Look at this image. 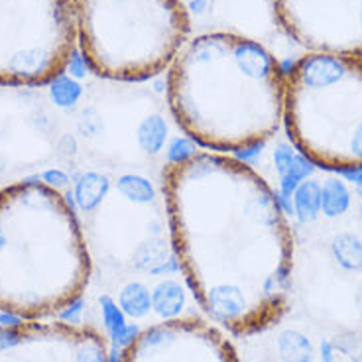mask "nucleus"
<instances>
[{
  "label": "nucleus",
  "mask_w": 362,
  "mask_h": 362,
  "mask_svg": "<svg viewBox=\"0 0 362 362\" xmlns=\"http://www.w3.org/2000/svg\"><path fill=\"white\" fill-rule=\"evenodd\" d=\"M177 262L211 323L252 337L288 311L293 235L276 191L243 160L193 152L163 170Z\"/></svg>",
  "instance_id": "1"
},
{
  "label": "nucleus",
  "mask_w": 362,
  "mask_h": 362,
  "mask_svg": "<svg viewBox=\"0 0 362 362\" xmlns=\"http://www.w3.org/2000/svg\"><path fill=\"white\" fill-rule=\"evenodd\" d=\"M286 73L252 37L211 32L187 40L168 71V100L193 142L246 152L264 144L284 120Z\"/></svg>",
  "instance_id": "2"
},
{
  "label": "nucleus",
  "mask_w": 362,
  "mask_h": 362,
  "mask_svg": "<svg viewBox=\"0 0 362 362\" xmlns=\"http://www.w3.org/2000/svg\"><path fill=\"white\" fill-rule=\"evenodd\" d=\"M90 254L75 209L44 181L0 189V313L45 319L77 305Z\"/></svg>",
  "instance_id": "3"
},
{
  "label": "nucleus",
  "mask_w": 362,
  "mask_h": 362,
  "mask_svg": "<svg viewBox=\"0 0 362 362\" xmlns=\"http://www.w3.org/2000/svg\"><path fill=\"white\" fill-rule=\"evenodd\" d=\"M284 122L298 152L323 170H362V55L308 54L286 73Z\"/></svg>",
  "instance_id": "4"
},
{
  "label": "nucleus",
  "mask_w": 362,
  "mask_h": 362,
  "mask_svg": "<svg viewBox=\"0 0 362 362\" xmlns=\"http://www.w3.org/2000/svg\"><path fill=\"white\" fill-rule=\"evenodd\" d=\"M71 8L85 64L112 81L160 75L191 32L181 0H71Z\"/></svg>",
  "instance_id": "5"
},
{
  "label": "nucleus",
  "mask_w": 362,
  "mask_h": 362,
  "mask_svg": "<svg viewBox=\"0 0 362 362\" xmlns=\"http://www.w3.org/2000/svg\"><path fill=\"white\" fill-rule=\"evenodd\" d=\"M75 49L71 0H0V87L49 85Z\"/></svg>",
  "instance_id": "6"
},
{
  "label": "nucleus",
  "mask_w": 362,
  "mask_h": 362,
  "mask_svg": "<svg viewBox=\"0 0 362 362\" xmlns=\"http://www.w3.org/2000/svg\"><path fill=\"white\" fill-rule=\"evenodd\" d=\"M0 362H112L107 337L69 321L0 323Z\"/></svg>",
  "instance_id": "7"
},
{
  "label": "nucleus",
  "mask_w": 362,
  "mask_h": 362,
  "mask_svg": "<svg viewBox=\"0 0 362 362\" xmlns=\"http://www.w3.org/2000/svg\"><path fill=\"white\" fill-rule=\"evenodd\" d=\"M274 14L309 54L362 55V0H274Z\"/></svg>",
  "instance_id": "8"
},
{
  "label": "nucleus",
  "mask_w": 362,
  "mask_h": 362,
  "mask_svg": "<svg viewBox=\"0 0 362 362\" xmlns=\"http://www.w3.org/2000/svg\"><path fill=\"white\" fill-rule=\"evenodd\" d=\"M118 362H240L235 344L199 317H172L138 331Z\"/></svg>",
  "instance_id": "9"
},
{
  "label": "nucleus",
  "mask_w": 362,
  "mask_h": 362,
  "mask_svg": "<svg viewBox=\"0 0 362 362\" xmlns=\"http://www.w3.org/2000/svg\"><path fill=\"white\" fill-rule=\"evenodd\" d=\"M274 162H276V170L280 173L281 193L284 197H291L301 180L311 173L309 160L301 154H296L288 146H280L274 154Z\"/></svg>",
  "instance_id": "10"
},
{
  "label": "nucleus",
  "mask_w": 362,
  "mask_h": 362,
  "mask_svg": "<svg viewBox=\"0 0 362 362\" xmlns=\"http://www.w3.org/2000/svg\"><path fill=\"white\" fill-rule=\"evenodd\" d=\"M110 181L107 175L97 172L83 173L77 185H75V201L79 203L83 211H93L99 207V203L109 193Z\"/></svg>",
  "instance_id": "11"
},
{
  "label": "nucleus",
  "mask_w": 362,
  "mask_h": 362,
  "mask_svg": "<svg viewBox=\"0 0 362 362\" xmlns=\"http://www.w3.org/2000/svg\"><path fill=\"white\" fill-rule=\"evenodd\" d=\"M293 209L301 223H309L321 211V185L315 181H301L293 191Z\"/></svg>",
  "instance_id": "12"
},
{
  "label": "nucleus",
  "mask_w": 362,
  "mask_h": 362,
  "mask_svg": "<svg viewBox=\"0 0 362 362\" xmlns=\"http://www.w3.org/2000/svg\"><path fill=\"white\" fill-rule=\"evenodd\" d=\"M165 138H168V124L160 115H152V117L144 118L140 122V127L136 130V140L140 148L144 150L146 154L154 156L165 144Z\"/></svg>",
  "instance_id": "13"
},
{
  "label": "nucleus",
  "mask_w": 362,
  "mask_h": 362,
  "mask_svg": "<svg viewBox=\"0 0 362 362\" xmlns=\"http://www.w3.org/2000/svg\"><path fill=\"white\" fill-rule=\"evenodd\" d=\"M351 205V193L346 189L343 181L327 180L321 187V211L327 217H339Z\"/></svg>",
  "instance_id": "14"
},
{
  "label": "nucleus",
  "mask_w": 362,
  "mask_h": 362,
  "mask_svg": "<svg viewBox=\"0 0 362 362\" xmlns=\"http://www.w3.org/2000/svg\"><path fill=\"white\" fill-rule=\"evenodd\" d=\"M333 252L346 270L362 268V240L354 235H339L333 240Z\"/></svg>",
  "instance_id": "15"
},
{
  "label": "nucleus",
  "mask_w": 362,
  "mask_h": 362,
  "mask_svg": "<svg viewBox=\"0 0 362 362\" xmlns=\"http://www.w3.org/2000/svg\"><path fill=\"white\" fill-rule=\"evenodd\" d=\"M81 85L73 79L71 75H57L54 81L49 83V95H52V99L57 107H73L77 100L81 99Z\"/></svg>",
  "instance_id": "16"
},
{
  "label": "nucleus",
  "mask_w": 362,
  "mask_h": 362,
  "mask_svg": "<svg viewBox=\"0 0 362 362\" xmlns=\"http://www.w3.org/2000/svg\"><path fill=\"white\" fill-rule=\"evenodd\" d=\"M117 187L128 201H134V203H150L154 199V187L142 175H134V173L122 175L118 180Z\"/></svg>",
  "instance_id": "17"
},
{
  "label": "nucleus",
  "mask_w": 362,
  "mask_h": 362,
  "mask_svg": "<svg viewBox=\"0 0 362 362\" xmlns=\"http://www.w3.org/2000/svg\"><path fill=\"white\" fill-rule=\"evenodd\" d=\"M120 303H122V308H124L127 313L140 317L144 315L146 311L150 309V293L146 291L144 286L130 284L120 293Z\"/></svg>",
  "instance_id": "18"
},
{
  "label": "nucleus",
  "mask_w": 362,
  "mask_h": 362,
  "mask_svg": "<svg viewBox=\"0 0 362 362\" xmlns=\"http://www.w3.org/2000/svg\"><path fill=\"white\" fill-rule=\"evenodd\" d=\"M154 303L162 315H172L183 303V291L175 281H165L156 290Z\"/></svg>",
  "instance_id": "19"
},
{
  "label": "nucleus",
  "mask_w": 362,
  "mask_h": 362,
  "mask_svg": "<svg viewBox=\"0 0 362 362\" xmlns=\"http://www.w3.org/2000/svg\"><path fill=\"white\" fill-rule=\"evenodd\" d=\"M65 71L71 73V77H83V75H85V71H87V64H85V59H83V55L79 49L73 52L71 59H69Z\"/></svg>",
  "instance_id": "20"
},
{
  "label": "nucleus",
  "mask_w": 362,
  "mask_h": 362,
  "mask_svg": "<svg viewBox=\"0 0 362 362\" xmlns=\"http://www.w3.org/2000/svg\"><path fill=\"white\" fill-rule=\"evenodd\" d=\"M40 180L44 181V183H47V185H52V187H55V189H59V187H64V185H67V175H65L64 172H59V170H49V172L42 173V177Z\"/></svg>",
  "instance_id": "21"
},
{
  "label": "nucleus",
  "mask_w": 362,
  "mask_h": 362,
  "mask_svg": "<svg viewBox=\"0 0 362 362\" xmlns=\"http://www.w3.org/2000/svg\"><path fill=\"white\" fill-rule=\"evenodd\" d=\"M4 317H6V315H4V313H0V319H4Z\"/></svg>",
  "instance_id": "22"
},
{
  "label": "nucleus",
  "mask_w": 362,
  "mask_h": 362,
  "mask_svg": "<svg viewBox=\"0 0 362 362\" xmlns=\"http://www.w3.org/2000/svg\"><path fill=\"white\" fill-rule=\"evenodd\" d=\"M361 217H362V207H361Z\"/></svg>",
  "instance_id": "23"
}]
</instances>
